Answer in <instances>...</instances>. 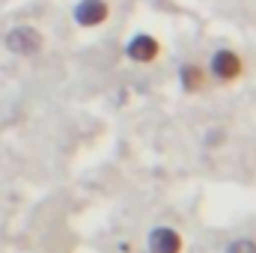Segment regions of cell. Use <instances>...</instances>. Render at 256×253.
<instances>
[{
  "label": "cell",
  "instance_id": "cell-7",
  "mask_svg": "<svg viewBox=\"0 0 256 253\" xmlns=\"http://www.w3.org/2000/svg\"><path fill=\"white\" fill-rule=\"evenodd\" d=\"M226 253H256V242H250V238H238V242H232V244L226 248Z\"/></svg>",
  "mask_w": 256,
  "mask_h": 253
},
{
  "label": "cell",
  "instance_id": "cell-4",
  "mask_svg": "<svg viewBox=\"0 0 256 253\" xmlns=\"http://www.w3.org/2000/svg\"><path fill=\"white\" fill-rule=\"evenodd\" d=\"M149 250L152 253H182V236L170 226H158L149 236Z\"/></svg>",
  "mask_w": 256,
  "mask_h": 253
},
{
  "label": "cell",
  "instance_id": "cell-6",
  "mask_svg": "<svg viewBox=\"0 0 256 253\" xmlns=\"http://www.w3.org/2000/svg\"><path fill=\"white\" fill-rule=\"evenodd\" d=\"M202 84H206V74H202V68L200 66H185L182 68V86L188 90V92H196V90H202Z\"/></svg>",
  "mask_w": 256,
  "mask_h": 253
},
{
  "label": "cell",
  "instance_id": "cell-5",
  "mask_svg": "<svg viewBox=\"0 0 256 253\" xmlns=\"http://www.w3.org/2000/svg\"><path fill=\"white\" fill-rule=\"evenodd\" d=\"M158 51H161V45L152 36H146V33H140V36H134L128 42V57L137 60V63H152L158 57Z\"/></svg>",
  "mask_w": 256,
  "mask_h": 253
},
{
  "label": "cell",
  "instance_id": "cell-3",
  "mask_svg": "<svg viewBox=\"0 0 256 253\" xmlns=\"http://www.w3.org/2000/svg\"><path fill=\"white\" fill-rule=\"evenodd\" d=\"M212 74L218 80H236L242 74V60L236 51H218L212 57Z\"/></svg>",
  "mask_w": 256,
  "mask_h": 253
},
{
  "label": "cell",
  "instance_id": "cell-2",
  "mask_svg": "<svg viewBox=\"0 0 256 253\" xmlns=\"http://www.w3.org/2000/svg\"><path fill=\"white\" fill-rule=\"evenodd\" d=\"M108 12H110V6L104 0H80L74 6V21L84 27H98L102 21H108Z\"/></svg>",
  "mask_w": 256,
  "mask_h": 253
},
{
  "label": "cell",
  "instance_id": "cell-1",
  "mask_svg": "<svg viewBox=\"0 0 256 253\" xmlns=\"http://www.w3.org/2000/svg\"><path fill=\"white\" fill-rule=\"evenodd\" d=\"M6 48L18 57H33V54L42 51V33L33 30V27H15L6 36Z\"/></svg>",
  "mask_w": 256,
  "mask_h": 253
}]
</instances>
